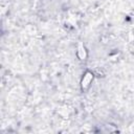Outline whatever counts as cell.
<instances>
[{"label": "cell", "mask_w": 134, "mask_h": 134, "mask_svg": "<svg viewBox=\"0 0 134 134\" xmlns=\"http://www.w3.org/2000/svg\"><path fill=\"white\" fill-rule=\"evenodd\" d=\"M92 79H93V74L90 73V72H87V73L84 75L83 80H82V88H83V89H87V88L89 87L90 83L92 82Z\"/></svg>", "instance_id": "obj_1"}, {"label": "cell", "mask_w": 134, "mask_h": 134, "mask_svg": "<svg viewBox=\"0 0 134 134\" xmlns=\"http://www.w3.org/2000/svg\"><path fill=\"white\" fill-rule=\"evenodd\" d=\"M77 54H79V57H80V59H81V60H84V59L86 58L85 47H84L82 44H80V45H79V51H77Z\"/></svg>", "instance_id": "obj_2"}]
</instances>
